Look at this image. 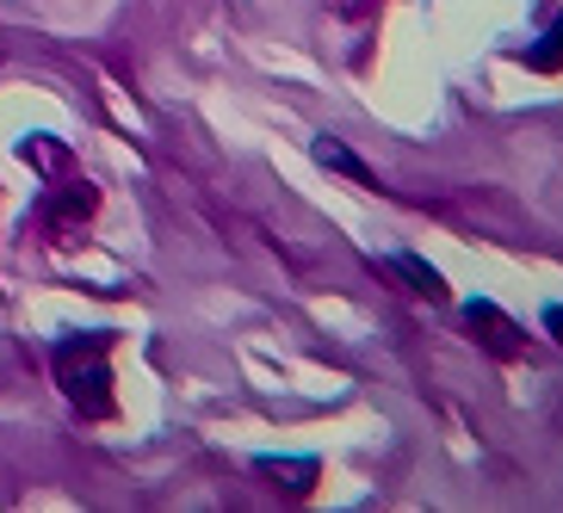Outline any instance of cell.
I'll return each mask as SVG.
<instances>
[{"instance_id": "1", "label": "cell", "mask_w": 563, "mask_h": 513, "mask_svg": "<svg viewBox=\"0 0 563 513\" xmlns=\"http://www.w3.org/2000/svg\"><path fill=\"white\" fill-rule=\"evenodd\" d=\"M106 353H112V334L93 328V334H68L56 341V383L63 397L87 414V421H106L112 414V371H106Z\"/></svg>"}, {"instance_id": "2", "label": "cell", "mask_w": 563, "mask_h": 513, "mask_svg": "<svg viewBox=\"0 0 563 513\" xmlns=\"http://www.w3.org/2000/svg\"><path fill=\"white\" fill-rule=\"evenodd\" d=\"M464 328L477 334V341L496 353V359H520V347H527V341H520V328H514V322L496 310V303H483V298H477V303H464Z\"/></svg>"}, {"instance_id": "3", "label": "cell", "mask_w": 563, "mask_h": 513, "mask_svg": "<svg viewBox=\"0 0 563 513\" xmlns=\"http://www.w3.org/2000/svg\"><path fill=\"white\" fill-rule=\"evenodd\" d=\"M87 216H93V192H87V186H63L56 199H44V211H37V230L51 235V242H68V235L87 223Z\"/></svg>"}, {"instance_id": "4", "label": "cell", "mask_w": 563, "mask_h": 513, "mask_svg": "<svg viewBox=\"0 0 563 513\" xmlns=\"http://www.w3.org/2000/svg\"><path fill=\"white\" fill-rule=\"evenodd\" d=\"M390 272H402L409 291H421V298H446V279H440L428 260H415V254H390Z\"/></svg>"}, {"instance_id": "5", "label": "cell", "mask_w": 563, "mask_h": 513, "mask_svg": "<svg viewBox=\"0 0 563 513\" xmlns=\"http://www.w3.org/2000/svg\"><path fill=\"white\" fill-rule=\"evenodd\" d=\"M261 477H285V489L303 495L316 482V458H261Z\"/></svg>"}, {"instance_id": "6", "label": "cell", "mask_w": 563, "mask_h": 513, "mask_svg": "<svg viewBox=\"0 0 563 513\" xmlns=\"http://www.w3.org/2000/svg\"><path fill=\"white\" fill-rule=\"evenodd\" d=\"M527 63L545 68V75H558V68H563V19L545 32V44H532V51H527Z\"/></svg>"}, {"instance_id": "7", "label": "cell", "mask_w": 563, "mask_h": 513, "mask_svg": "<svg viewBox=\"0 0 563 513\" xmlns=\"http://www.w3.org/2000/svg\"><path fill=\"white\" fill-rule=\"evenodd\" d=\"M316 161L322 167H341V174H347V180H360V186H372V174H365L360 161H353L347 149H341V143H316Z\"/></svg>"}, {"instance_id": "8", "label": "cell", "mask_w": 563, "mask_h": 513, "mask_svg": "<svg viewBox=\"0 0 563 513\" xmlns=\"http://www.w3.org/2000/svg\"><path fill=\"white\" fill-rule=\"evenodd\" d=\"M545 328H551V334H558V341H563V303H551V310H545Z\"/></svg>"}]
</instances>
